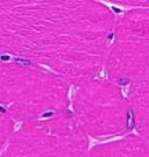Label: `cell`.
I'll return each mask as SVG.
<instances>
[{
  "instance_id": "3",
  "label": "cell",
  "mask_w": 149,
  "mask_h": 157,
  "mask_svg": "<svg viewBox=\"0 0 149 157\" xmlns=\"http://www.w3.org/2000/svg\"><path fill=\"white\" fill-rule=\"evenodd\" d=\"M88 140L71 112L28 121L14 132L0 157H86Z\"/></svg>"
},
{
  "instance_id": "8",
  "label": "cell",
  "mask_w": 149,
  "mask_h": 157,
  "mask_svg": "<svg viewBox=\"0 0 149 157\" xmlns=\"http://www.w3.org/2000/svg\"><path fill=\"white\" fill-rule=\"evenodd\" d=\"M12 134H13V119L0 107V151H2Z\"/></svg>"
},
{
  "instance_id": "4",
  "label": "cell",
  "mask_w": 149,
  "mask_h": 157,
  "mask_svg": "<svg viewBox=\"0 0 149 157\" xmlns=\"http://www.w3.org/2000/svg\"><path fill=\"white\" fill-rule=\"evenodd\" d=\"M72 107L84 133L97 139L124 135L132 124L129 101L120 86L110 79L94 77L77 84Z\"/></svg>"
},
{
  "instance_id": "5",
  "label": "cell",
  "mask_w": 149,
  "mask_h": 157,
  "mask_svg": "<svg viewBox=\"0 0 149 157\" xmlns=\"http://www.w3.org/2000/svg\"><path fill=\"white\" fill-rule=\"evenodd\" d=\"M149 62V10L132 8L114 22L106 54L107 79L131 85Z\"/></svg>"
},
{
  "instance_id": "1",
  "label": "cell",
  "mask_w": 149,
  "mask_h": 157,
  "mask_svg": "<svg viewBox=\"0 0 149 157\" xmlns=\"http://www.w3.org/2000/svg\"><path fill=\"white\" fill-rule=\"evenodd\" d=\"M114 22L97 1H0V54L77 85L104 67Z\"/></svg>"
},
{
  "instance_id": "7",
  "label": "cell",
  "mask_w": 149,
  "mask_h": 157,
  "mask_svg": "<svg viewBox=\"0 0 149 157\" xmlns=\"http://www.w3.org/2000/svg\"><path fill=\"white\" fill-rule=\"evenodd\" d=\"M86 157H149V141L140 135H128L96 146Z\"/></svg>"
},
{
  "instance_id": "6",
  "label": "cell",
  "mask_w": 149,
  "mask_h": 157,
  "mask_svg": "<svg viewBox=\"0 0 149 157\" xmlns=\"http://www.w3.org/2000/svg\"><path fill=\"white\" fill-rule=\"evenodd\" d=\"M127 99L131 106L132 124L139 135L149 141V62L129 85Z\"/></svg>"
},
{
  "instance_id": "9",
  "label": "cell",
  "mask_w": 149,
  "mask_h": 157,
  "mask_svg": "<svg viewBox=\"0 0 149 157\" xmlns=\"http://www.w3.org/2000/svg\"><path fill=\"white\" fill-rule=\"evenodd\" d=\"M116 5L131 7V8H141V10H149V1H118L114 2Z\"/></svg>"
},
{
  "instance_id": "2",
  "label": "cell",
  "mask_w": 149,
  "mask_h": 157,
  "mask_svg": "<svg viewBox=\"0 0 149 157\" xmlns=\"http://www.w3.org/2000/svg\"><path fill=\"white\" fill-rule=\"evenodd\" d=\"M70 83L33 63L0 62V107L12 119L34 121L65 111Z\"/></svg>"
}]
</instances>
